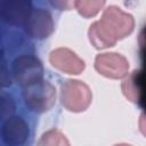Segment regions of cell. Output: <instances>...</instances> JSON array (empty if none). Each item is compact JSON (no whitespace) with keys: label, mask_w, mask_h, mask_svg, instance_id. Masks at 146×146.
Wrapping results in <instances>:
<instances>
[{"label":"cell","mask_w":146,"mask_h":146,"mask_svg":"<svg viewBox=\"0 0 146 146\" xmlns=\"http://www.w3.org/2000/svg\"><path fill=\"white\" fill-rule=\"evenodd\" d=\"M24 29L26 33L34 39H44L49 36L54 31V22L49 11L34 8L31 10L25 24Z\"/></svg>","instance_id":"obj_6"},{"label":"cell","mask_w":146,"mask_h":146,"mask_svg":"<svg viewBox=\"0 0 146 146\" xmlns=\"http://www.w3.org/2000/svg\"><path fill=\"white\" fill-rule=\"evenodd\" d=\"M139 129L144 136H146V114H141L139 117Z\"/></svg>","instance_id":"obj_14"},{"label":"cell","mask_w":146,"mask_h":146,"mask_svg":"<svg viewBox=\"0 0 146 146\" xmlns=\"http://www.w3.org/2000/svg\"><path fill=\"white\" fill-rule=\"evenodd\" d=\"M133 17L115 6L106 8L100 21L91 24L89 40L97 49L112 47L117 40L127 36L133 30Z\"/></svg>","instance_id":"obj_1"},{"label":"cell","mask_w":146,"mask_h":146,"mask_svg":"<svg viewBox=\"0 0 146 146\" xmlns=\"http://www.w3.org/2000/svg\"><path fill=\"white\" fill-rule=\"evenodd\" d=\"M49 60L54 67L67 74H79L84 70V62L67 48L52 50L50 52Z\"/></svg>","instance_id":"obj_8"},{"label":"cell","mask_w":146,"mask_h":146,"mask_svg":"<svg viewBox=\"0 0 146 146\" xmlns=\"http://www.w3.org/2000/svg\"><path fill=\"white\" fill-rule=\"evenodd\" d=\"M31 10V2L27 0H2L0 2L1 18L10 25L25 24Z\"/></svg>","instance_id":"obj_7"},{"label":"cell","mask_w":146,"mask_h":146,"mask_svg":"<svg viewBox=\"0 0 146 146\" xmlns=\"http://www.w3.org/2000/svg\"><path fill=\"white\" fill-rule=\"evenodd\" d=\"M95 67L99 74L110 79H121L128 74V60L120 54L105 52L95 59Z\"/></svg>","instance_id":"obj_5"},{"label":"cell","mask_w":146,"mask_h":146,"mask_svg":"<svg viewBox=\"0 0 146 146\" xmlns=\"http://www.w3.org/2000/svg\"><path fill=\"white\" fill-rule=\"evenodd\" d=\"M115 146H131V145H128V144H117Z\"/></svg>","instance_id":"obj_15"},{"label":"cell","mask_w":146,"mask_h":146,"mask_svg":"<svg viewBox=\"0 0 146 146\" xmlns=\"http://www.w3.org/2000/svg\"><path fill=\"white\" fill-rule=\"evenodd\" d=\"M11 74L15 81L23 88H26L42 80L43 67L41 62L30 55L17 57L11 65Z\"/></svg>","instance_id":"obj_4"},{"label":"cell","mask_w":146,"mask_h":146,"mask_svg":"<svg viewBox=\"0 0 146 146\" xmlns=\"http://www.w3.org/2000/svg\"><path fill=\"white\" fill-rule=\"evenodd\" d=\"M105 5L103 0H78L74 2V7L83 17L95 16Z\"/></svg>","instance_id":"obj_10"},{"label":"cell","mask_w":146,"mask_h":146,"mask_svg":"<svg viewBox=\"0 0 146 146\" xmlns=\"http://www.w3.org/2000/svg\"><path fill=\"white\" fill-rule=\"evenodd\" d=\"M29 136V127L22 117L13 116L2 127V140L7 146H21Z\"/></svg>","instance_id":"obj_9"},{"label":"cell","mask_w":146,"mask_h":146,"mask_svg":"<svg viewBox=\"0 0 146 146\" xmlns=\"http://www.w3.org/2000/svg\"><path fill=\"white\" fill-rule=\"evenodd\" d=\"M14 111H15V105H14L13 99L8 96H2L1 97V117H2V120L10 119Z\"/></svg>","instance_id":"obj_13"},{"label":"cell","mask_w":146,"mask_h":146,"mask_svg":"<svg viewBox=\"0 0 146 146\" xmlns=\"http://www.w3.org/2000/svg\"><path fill=\"white\" fill-rule=\"evenodd\" d=\"M91 91L89 87L78 80H67L60 88V102L71 112H82L91 103Z\"/></svg>","instance_id":"obj_3"},{"label":"cell","mask_w":146,"mask_h":146,"mask_svg":"<svg viewBox=\"0 0 146 146\" xmlns=\"http://www.w3.org/2000/svg\"><path fill=\"white\" fill-rule=\"evenodd\" d=\"M25 104L36 113H43L50 110L56 100V90L48 81L40 80L23 90Z\"/></svg>","instance_id":"obj_2"},{"label":"cell","mask_w":146,"mask_h":146,"mask_svg":"<svg viewBox=\"0 0 146 146\" xmlns=\"http://www.w3.org/2000/svg\"><path fill=\"white\" fill-rule=\"evenodd\" d=\"M36 146H70V143L60 131L52 129L41 136Z\"/></svg>","instance_id":"obj_11"},{"label":"cell","mask_w":146,"mask_h":146,"mask_svg":"<svg viewBox=\"0 0 146 146\" xmlns=\"http://www.w3.org/2000/svg\"><path fill=\"white\" fill-rule=\"evenodd\" d=\"M137 72H132L130 75H128V78L122 82V91L124 94V96L136 103L139 100V95H140V89L139 86L137 83Z\"/></svg>","instance_id":"obj_12"}]
</instances>
